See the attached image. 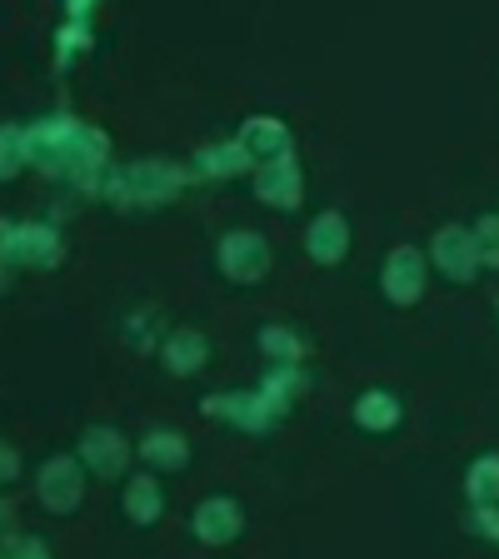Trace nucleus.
Here are the masks:
<instances>
[{"label": "nucleus", "mask_w": 499, "mask_h": 559, "mask_svg": "<svg viewBox=\"0 0 499 559\" xmlns=\"http://www.w3.org/2000/svg\"><path fill=\"white\" fill-rule=\"evenodd\" d=\"M256 390H260V400L285 419L295 409V400H300V390H305V365H270V370L260 374Z\"/></svg>", "instance_id": "obj_19"}, {"label": "nucleus", "mask_w": 499, "mask_h": 559, "mask_svg": "<svg viewBox=\"0 0 499 559\" xmlns=\"http://www.w3.org/2000/svg\"><path fill=\"white\" fill-rule=\"evenodd\" d=\"M66 21H75V25H95V0H66Z\"/></svg>", "instance_id": "obj_29"}, {"label": "nucleus", "mask_w": 499, "mask_h": 559, "mask_svg": "<svg viewBox=\"0 0 499 559\" xmlns=\"http://www.w3.org/2000/svg\"><path fill=\"white\" fill-rule=\"evenodd\" d=\"M15 479H21V450L11 440H0V489L15 485Z\"/></svg>", "instance_id": "obj_27"}, {"label": "nucleus", "mask_w": 499, "mask_h": 559, "mask_svg": "<svg viewBox=\"0 0 499 559\" xmlns=\"http://www.w3.org/2000/svg\"><path fill=\"white\" fill-rule=\"evenodd\" d=\"M120 514H126L135 530H151V524H161V514H165V485H161V475H151V469H135V475H126V485H120Z\"/></svg>", "instance_id": "obj_15"}, {"label": "nucleus", "mask_w": 499, "mask_h": 559, "mask_svg": "<svg viewBox=\"0 0 499 559\" xmlns=\"http://www.w3.org/2000/svg\"><path fill=\"white\" fill-rule=\"evenodd\" d=\"M245 530H250V514H245V504L235 500V495H205V500L190 510V535L210 549L235 545Z\"/></svg>", "instance_id": "obj_10"}, {"label": "nucleus", "mask_w": 499, "mask_h": 559, "mask_svg": "<svg viewBox=\"0 0 499 559\" xmlns=\"http://www.w3.org/2000/svg\"><path fill=\"white\" fill-rule=\"evenodd\" d=\"M425 290H430V260H425V250L419 245H395L380 260V295L390 305H400V310H409V305L425 300Z\"/></svg>", "instance_id": "obj_8"}, {"label": "nucleus", "mask_w": 499, "mask_h": 559, "mask_svg": "<svg viewBox=\"0 0 499 559\" xmlns=\"http://www.w3.org/2000/svg\"><path fill=\"white\" fill-rule=\"evenodd\" d=\"M50 46H56V70H70L81 56H91V50H95V25L60 21L56 35H50Z\"/></svg>", "instance_id": "obj_21"}, {"label": "nucleus", "mask_w": 499, "mask_h": 559, "mask_svg": "<svg viewBox=\"0 0 499 559\" xmlns=\"http://www.w3.org/2000/svg\"><path fill=\"white\" fill-rule=\"evenodd\" d=\"M66 265V235L50 221H0V285L11 270H60Z\"/></svg>", "instance_id": "obj_3"}, {"label": "nucleus", "mask_w": 499, "mask_h": 559, "mask_svg": "<svg viewBox=\"0 0 499 559\" xmlns=\"http://www.w3.org/2000/svg\"><path fill=\"white\" fill-rule=\"evenodd\" d=\"M130 450H135V444L126 440V430H116V425H85L81 444H75V460H81L85 475H95V479H126Z\"/></svg>", "instance_id": "obj_11"}, {"label": "nucleus", "mask_w": 499, "mask_h": 559, "mask_svg": "<svg viewBox=\"0 0 499 559\" xmlns=\"http://www.w3.org/2000/svg\"><path fill=\"white\" fill-rule=\"evenodd\" d=\"M135 454L151 475H180L190 465V440L180 430H145L135 440Z\"/></svg>", "instance_id": "obj_17"}, {"label": "nucleus", "mask_w": 499, "mask_h": 559, "mask_svg": "<svg viewBox=\"0 0 499 559\" xmlns=\"http://www.w3.org/2000/svg\"><path fill=\"white\" fill-rule=\"evenodd\" d=\"M31 170V140L25 126H0V186H11Z\"/></svg>", "instance_id": "obj_23"}, {"label": "nucleus", "mask_w": 499, "mask_h": 559, "mask_svg": "<svg viewBox=\"0 0 499 559\" xmlns=\"http://www.w3.org/2000/svg\"><path fill=\"white\" fill-rule=\"evenodd\" d=\"M190 170L175 160H161V155H140L130 165H116L105 175L100 200L116 210H165L186 195Z\"/></svg>", "instance_id": "obj_2"}, {"label": "nucleus", "mask_w": 499, "mask_h": 559, "mask_svg": "<svg viewBox=\"0 0 499 559\" xmlns=\"http://www.w3.org/2000/svg\"><path fill=\"white\" fill-rule=\"evenodd\" d=\"M470 535L499 545V504H470Z\"/></svg>", "instance_id": "obj_25"}, {"label": "nucleus", "mask_w": 499, "mask_h": 559, "mask_svg": "<svg viewBox=\"0 0 499 559\" xmlns=\"http://www.w3.org/2000/svg\"><path fill=\"white\" fill-rule=\"evenodd\" d=\"M250 190H256V200L265 210H285V215H295V210L305 205V170L295 155H275V160H260L256 170H250Z\"/></svg>", "instance_id": "obj_9"}, {"label": "nucleus", "mask_w": 499, "mask_h": 559, "mask_svg": "<svg viewBox=\"0 0 499 559\" xmlns=\"http://www.w3.org/2000/svg\"><path fill=\"white\" fill-rule=\"evenodd\" d=\"M11 524H15V510L5 504V495H0V555H5V549H11L15 539H21V535L11 530Z\"/></svg>", "instance_id": "obj_28"}, {"label": "nucleus", "mask_w": 499, "mask_h": 559, "mask_svg": "<svg viewBox=\"0 0 499 559\" xmlns=\"http://www.w3.org/2000/svg\"><path fill=\"white\" fill-rule=\"evenodd\" d=\"M349 419H355V430H365V435H395L400 425H405V400H400L395 390H384V384H370V390L355 395Z\"/></svg>", "instance_id": "obj_14"}, {"label": "nucleus", "mask_w": 499, "mask_h": 559, "mask_svg": "<svg viewBox=\"0 0 499 559\" xmlns=\"http://www.w3.org/2000/svg\"><path fill=\"white\" fill-rule=\"evenodd\" d=\"M275 265V250L260 230H225L215 240V270H221L230 285H260Z\"/></svg>", "instance_id": "obj_5"}, {"label": "nucleus", "mask_w": 499, "mask_h": 559, "mask_svg": "<svg viewBox=\"0 0 499 559\" xmlns=\"http://www.w3.org/2000/svg\"><path fill=\"white\" fill-rule=\"evenodd\" d=\"M161 365L175 374V380H195L200 370L210 365V340L200 335V330H170L161 345Z\"/></svg>", "instance_id": "obj_18"}, {"label": "nucleus", "mask_w": 499, "mask_h": 559, "mask_svg": "<svg viewBox=\"0 0 499 559\" xmlns=\"http://www.w3.org/2000/svg\"><path fill=\"white\" fill-rule=\"evenodd\" d=\"M0 559H56V555H50V545L40 535H21Z\"/></svg>", "instance_id": "obj_26"}, {"label": "nucleus", "mask_w": 499, "mask_h": 559, "mask_svg": "<svg viewBox=\"0 0 499 559\" xmlns=\"http://www.w3.org/2000/svg\"><path fill=\"white\" fill-rule=\"evenodd\" d=\"M190 180H240V175L256 170V155L245 151L240 140H215V145H200L190 155Z\"/></svg>", "instance_id": "obj_13"}, {"label": "nucleus", "mask_w": 499, "mask_h": 559, "mask_svg": "<svg viewBox=\"0 0 499 559\" xmlns=\"http://www.w3.org/2000/svg\"><path fill=\"white\" fill-rule=\"evenodd\" d=\"M85 489H91V475L75 454H50L46 465L35 469V500L50 514H75L85 504Z\"/></svg>", "instance_id": "obj_6"}, {"label": "nucleus", "mask_w": 499, "mask_h": 559, "mask_svg": "<svg viewBox=\"0 0 499 559\" xmlns=\"http://www.w3.org/2000/svg\"><path fill=\"white\" fill-rule=\"evenodd\" d=\"M470 230H475V240H479V260H485V270H499V210L470 221Z\"/></svg>", "instance_id": "obj_24"}, {"label": "nucleus", "mask_w": 499, "mask_h": 559, "mask_svg": "<svg viewBox=\"0 0 499 559\" xmlns=\"http://www.w3.org/2000/svg\"><path fill=\"white\" fill-rule=\"evenodd\" d=\"M245 145V151L256 155V165L260 160H275V155H295V135H290V126L280 116H270V110H256V116H245L240 120V135H235Z\"/></svg>", "instance_id": "obj_16"}, {"label": "nucleus", "mask_w": 499, "mask_h": 559, "mask_svg": "<svg viewBox=\"0 0 499 559\" xmlns=\"http://www.w3.org/2000/svg\"><path fill=\"white\" fill-rule=\"evenodd\" d=\"M200 415L215 419V425H230L240 435H270L280 425V415L260 400V390H215V395H200Z\"/></svg>", "instance_id": "obj_7"}, {"label": "nucleus", "mask_w": 499, "mask_h": 559, "mask_svg": "<svg viewBox=\"0 0 499 559\" xmlns=\"http://www.w3.org/2000/svg\"><path fill=\"white\" fill-rule=\"evenodd\" d=\"M465 500L470 504H499V450L475 454L465 465Z\"/></svg>", "instance_id": "obj_20"}, {"label": "nucleus", "mask_w": 499, "mask_h": 559, "mask_svg": "<svg viewBox=\"0 0 499 559\" xmlns=\"http://www.w3.org/2000/svg\"><path fill=\"white\" fill-rule=\"evenodd\" d=\"M25 140H31V170L100 200L105 175L116 170V160H110L116 145H110V135L100 126L70 116V110H50V116L25 126Z\"/></svg>", "instance_id": "obj_1"}, {"label": "nucleus", "mask_w": 499, "mask_h": 559, "mask_svg": "<svg viewBox=\"0 0 499 559\" xmlns=\"http://www.w3.org/2000/svg\"><path fill=\"white\" fill-rule=\"evenodd\" d=\"M349 245H355V230H349V215L345 210H320L310 225H305V255L314 265H345L349 260Z\"/></svg>", "instance_id": "obj_12"}, {"label": "nucleus", "mask_w": 499, "mask_h": 559, "mask_svg": "<svg viewBox=\"0 0 499 559\" xmlns=\"http://www.w3.org/2000/svg\"><path fill=\"white\" fill-rule=\"evenodd\" d=\"M425 260H430V270H435V275H444L450 285H475V280L485 275V260H479L475 230H470V225H460V221L440 225V230L430 235Z\"/></svg>", "instance_id": "obj_4"}, {"label": "nucleus", "mask_w": 499, "mask_h": 559, "mask_svg": "<svg viewBox=\"0 0 499 559\" xmlns=\"http://www.w3.org/2000/svg\"><path fill=\"white\" fill-rule=\"evenodd\" d=\"M256 345H260V355H265L270 365H300L305 360V340L295 335L290 325H260Z\"/></svg>", "instance_id": "obj_22"}]
</instances>
